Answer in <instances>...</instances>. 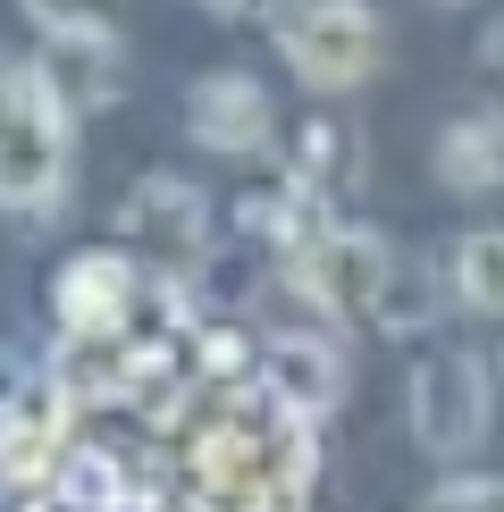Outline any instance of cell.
<instances>
[{"label": "cell", "mask_w": 504, "mask_h": 512, "mask_svg": "<svg viewBox=\"0 0 504 512\" xmlns=\"http://www.w3.org/2000/svg\"><path fill=\"white\" fill-rule=\"evenodd\" d=\"M320 471V437L303 412H286L261 387V403H236L194 437V487L202 504H303Z\"/></svg>", "instance_id": "1"}, {"label": "cell", "mask_w": 504, "mask_h": 512, "mask_svg": "<svg viewBox=\"0 0 504 512\" xmlns=\"http://www.w3.org/2000/svg\"><path fill=\"white\" fill-rule=\"evenodd\" d=\"M68 152H76V101L51 84L42 59L0 68V210H51L68 194Z\"/></svg>", "instance_id": "2"}, {"label": "cell", "mask_w": 504, "mask_h": 512, "mask_svg": "<svg viewBox=\"0 0 504 512\" xmlns=\"http://www.w3.org/2000/svg\"><path fill=\"white\" fill-rule=\"evenodd\" d=\"M412 437L429 445L437 462H462L488 445V420H496V387H488V361L479 353H429L412 370Z\"/></svg>", "instance_id": "3"}, {"label": "cell", "mask_w": 504, "mask_h": 512, "mask_svg": "<svg viewBox=\"0 0 504 512\" xmlns=\"http://www.w3.org/2000/svg\"><path fill=\"white\" fill-rule=\"evenodd\" d=\"M286 68L311 84V93H353L378 68V9L362 0H311V9L286 17Z\"/></svg>", "instance_id": "4"}, {"label": "cell", "mask_w": 504, "mask_h": 512, "mask_svg": "<svg viewBox=\"0 0 504 512\" xmlns=\"http://www.w3.org/2000/svg\"><path fill=\"white\" fill-rule=\"evenodd\" d=\"M395 252L370 236V227H311L303 244H294V294L303 303H320V311H370L378 303V277H387Z\"/></svg>", "instance_id": "5"}, {"label": "cell", "mask_w": 504, "mask_h": 512, "mask_svg": "<svg viewBox=\"0 0 504 512\" xmlns=\"http://www.w3.org/2000/svg\"><path fill=\"white\" fill-rule=\"evenodd\" d=\"M68 420H76V395L51 370H26V387L0 403V479L42 487L59 471V454H68Z\"/></svg>", "instance_id": "6"}, {"label": "cell", "mask_w": 504, "mask_h": 512, "mask_svg": "<svg viewBox=\"0 0 504 512\" xmlns=\"http://www.w3.org/2000/svg\"><path fill=\"white\" fill-rule=\"evenodd\" d=\"M185 126H194V143H202V152H227V160L269 152V135H278L261 76H244V68L202 76V84H194V101H185Z\"/></svg>", "instance_id": "7"}, {"label": "cell", "mask_w": 504, "mask_h": 512, "mask_svg": "<svg viewBox=\"0 0 504 512\" xmlns=\"http://www.w3.org/2000/svg\"><path fill=\"white\" fill-rule=\"evenodd\" d=\"M51 311H59V328H135L143 277H135L126 252H76L51 277Z\"/></svg>", "instance_id": "8"}, {"label": "cell", "mask_w": 504, "mask_h": 512, "mask_svg": "<svg viewBox=\"0 0 504 512\" xmlns=\"http://www.w3.org/2000/svg\"><path fill=\"white\" fill-rule=\"evenodd\" d=\"M261 387L278 395L286 412L328 420L336 403H345V353H336L328 336H278V345H261Z\"/></svg>", "instance_id": "9"}, {"label": "cell", "mask_w": 504, "mask_h": 512, "mask_svg": "<svg viewBox=\"0 0 504 512\" xmlns=\"http://www.w3.org/2000/svg\"><path fill=\"white\" fill-rule=\"evenodd\" d=\"M126 353H135V336H126V328H68L51 378L76 395V412H84V403H118L126 395Z\"/></svg>", "instance_id": "10"}, {"label": "cell", "mask_w": 504, "mask_h": 512, "mask_svg": "<svg viewBox=\"0 0 504 512\" xmlns=\"http://www.w3.org/2000/svg\"><path fill=\"white\" fill-rule=\"evenodd\" d=\"M126 227H135L143 244L194 252V244H202V227H210V202H202L185 177H143L135 194H126Z\"/></svg>", "instance_id": "11"}, {"label": "cell", "mask_w": 504, "mask_h": 512, "mask_svg": "<svg viewBox=\"0 0 504 512\" xmlns=\"http://www.w3.org/2000/svg\"><path fill=\"white\" fill-rule=\"evenodd\" d=\"M437 177H446L454 194H488V185H504V110L454 118L446 135H437Z\"/></svg>", "instance_id": "12"}, {"label": "cell", "mask_w": 504, "mask_h": 512, "mask_svg": "<svg viewBox=\"0 0 504 512\" xmlns=\"http://www.w3.org/2000/svg\"><path fill=\"white\" fill-rule=\"evenodd\" d=\"M51 487H59V504L110 512V504H126V462L110 454V445H68L59 471H51Z\"/></svg>", "instance_id": "13"}, {"label": "cell", "mask_w": 504, "mask_h": 512, "mask_svg": "<svg viewBox=\"0 0 504 512\" xmlns=\"http://www.w3.org/2000/svg\"><path fill=\"white\" fill-rule=\"evenodd\" d=\"M454 294H462L471 311L504 319V227H479V236H462V252H454Z\"/></svg>", "instance_id": "14"}, {"label": "cell", "mask_w": 504, "mask_h": 512, "mask_svg": "<svg viewBox=\"0 0 504 512\" xmlns=\"http://www.w3.org/2000/svg\"><path fill=\"white\" fill-rule=\"evenodd\" d=\"M370 319H378V328H395V336L429 328V319H437L429 269H412V261H387V277H378V303H370Z\"/></svg>", "instance_id": "15"}, {"label": "cell", "mask_w": 504, "mask_h": 512, "mask_svg": "<svg viewBox=\"0 0 504 512\" xmlns=\"http://www.w3.org/2000/svg\"><path fill=\"white\" fill-rule=\"evenodd\" d=\"M17 9L34 17L42 34H110V17H118V0H17Z\"/></svg>", "instance_id": "16"}, {"label": "cell", "mask_w": 504, "mask_h": 512, "mask_svg": "<svg viewBox=\"0 0 504 512\" xmlns=\"http://www.w3.org/2000/svg\"><path fill=\"white\" fill-rule=\"evenodd\" d=\"M429 504H437V512H479V504L504 512V479H488V471H454V479L429 487Z\"/></svg>", "instance_id": "17"}, {"label": "cell", "mask_w": 504, "mask_h": 512, "mask_svg": "<svg viewBox=\"0 0 504 512\" xmlns=\"http://www.w3.org/2000/svg\"><path fill=\"white\" fill-rule=\"evenodd\" d=\"M17 387H26V370H17V361H9V353H0V403H9Z\"/></svg>", "instance_id": "18"}, {"label": "cell", "mask_w": 504, "mask_h": 512, "mask_svg": "<svg viewBox=\"0 0 504 512\" xmlns=\"http://www.w3.org/2000/svg\"><path fill=\"white\" fill-rule=\"evenodd\" d=\"M488 59H496V68H504V26H496V34H488Z\"/></svg>", "instance_id": "19"}, {"label": "cell", "mask_w": 504, "mask_h": 512, "mask_svg": "<svg viewBox=\"0 0 504 512\" xmlns=\"http://www.w3.org/2000/svg\"><path fill=\"white\" fill-rule=\"evenodd\" d=\"M194 9H219V17H227V9H244V0H194Z\"/></svg>", "instance_id": "20"}, {"label": "cell", "mask_w": 504, "mask_h": 512, "mask_svg": "<svg viewBox=\"0 0 504 512\" xmlns=\"http://www.w3.org/2000/svg\"><path fill=\"white\" fill-rule=\"evenodd\" d=\"M446 9H462V0H446Z\"/></svg>", "instance_id": "21"}]
</instances>
